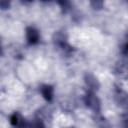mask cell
I'll return each mask as SVG.
<instances>
[{"mask_svg": "<svg viewBox=\"0 0 128 128\" xmlns=\"http://www.w3.org/2000/svg\"><path fill=\"white\" fill-rule=\"evenodd\" d=\"M84 102L86 104V106L91 109L93 112L95 113H98L100 112V109H101V103H100V100L98 99V97L92 92H88L85 97H84Z\"/></svg>", "mask_w": 128, "mask_h": 128, "instance_id": "6da1fadb", "label": "cell"}, {"mask_svg": "<svg viewBox=\"0 0 128 128\" xmlns=\"http://www.w3.org/2000/svg\"><path fill=\"white\" fill-rule=\"evenodd\" d=\"M114 98L118 106L125 110H128V93L121 89H116L114 93Z\"/></svg>", "mask_w": 128, "mask_h": 128, "instance_id": "7a4b0ae2", "label": "cell"}, {"mask_svg": "<svg viewBox=\"0 0 128 128\" xmlns=\"http://www.w3.org/2000/svg\"><path fill=\"white\" fill-rule=\"evenodd\" d=\"M84 79H85V83H86V85H87V87L89 88L90 91L94 92V91H97V90L99 89L100 83H99L98 79H97L93 74H91V73H86Z\"/></svg>", "mask_w": 128, "mask_h": 128, "instance_id": "3957f363", "label": "cell"}, {"mask_svg": "<svg viewBox=\"0 0 128 128\" xmlns=\"http://www.w3.org/2000/svg\"><path fill=\"white\" fill-rule=\"evenodd\" d=\"M26 39L28 41L29 44H36L39 42L40 39V35L37 29H35L34 27H27L26 28Z\"/></svg>", "mask_w": 128, "mask_h": 128, "instance_id": "277c9868", "label": "cell"}, {"mask_svg": "<svg viewBox=\"0 0 128 128\" xmlns=\"http://www.w3.org/2000/svg\"><path fill=\"white\" fill-rule=\"evenodd\" d=\"M10 122H11V124L13 125V126H26V125H28L26 122H25V119L23 118V116L20 114V113H18V112H15V113H13L12 115H11V117H10Z\"/></svg>", "mask_w": 128, "mask_h": 128, "instance_id": "5b68a950", "label": "cell"}, {"mask_svg": "<svg viewBox=\"0 0 128 128\" xmlns=\"http://www.w3.org/2000/svg\"><path fill=\"white\" fill-rule=\"evenodd\" d=\"M40 91H41V94L43 95V97L45 98V100L47 101H51L53 99V93H54V89L51 85H42L40 87Z\"/></svg>", "mask_w": 128, "mask_h": 128, "instance_id": "8992f818", "label": "cell"}, {"mask_svg": "<svg viewBox=\"0 0 128 128\" xmlns=\"http://www.w3.org/2000/svg\"><path fill=\"white\" fill-rule=\"evenodd\" d=\"M90 4L95 10H100L103 8L104 0H90Z\"/></svg>", "mask_w": 128, "mask_h": 128, "instance_id": "52a82bcc", "label": "cell"}, {"mask_svg": "<svg viewBox=\"0 0 128 128\" xmlns=\"http://www.w3.org/2000/svg\"><path fill=\"white\" fill-rule=\"evenodd\" d=\"M56 1L59 3V5H60L63 9H68L69 6H70L69 0H56Z\"/></svg>", "mask_w": 128, "mask_h": 128, "instance_id": "ba28073f", "label": "cell"}, {"mask_svg": "<svg viewBox=\"0 0 128 128\" xmlns=\"http://www.w3.org/2000/svg\"><path fill=\"white\" fill-rule=\"evenodd\" d=\"M0 5L2 10H6L10 7V0H0Z\"/></svg>", "mask_w": 128, "mask_h": 128, "instance_id": "9c48e42d", "label": "cell"}, {"mask_svg": "<svg viewBox=\"0 0 128 128\" xmlns=\"http://www.w3.org/2000/svg\"><path fill=\"white\" fill-rule=\"evenodd\" d=\"M123 125L125 127H128V113L123 116Z\"/></svg>", "mask_w": 128, "mask_h": 128, "instance_id": "30bf717a", "label": "cell"}, {"mask_svg": "<svg viewBox=\"0 0 128 128\" xmlns=\"http://www.w3.org/2000/svg\"><path fill=\"white\" fill-rule=\"evenodd\" d=\"M24 1H26V2H30V1H32V0H24Z\"/></svg>", "mask_w": 128, "mask_h": 128, "instance_id": "8fae6325", "label": "cell"}, {"mask_svg": "<svg viewBox=\"0 0 128 128\" xmlns=\"http://www.w3.org/2000/svg\"><path fill=\"white\" fill-rule=\"evenodd\" d=\"M126 2H127V3H128V0H126Z\"/></svg>", "mask_w": 128, "mask_h": 128, "instance_id": "7c38bea8", "label": "cell"}, {"mask_svg": "<svg viewBox=\"0 0 128 128\" xmlns=\"http://www.w3.org/2000/svg\"><path fill=\"white\" fill-rule=\"evenodd\" d=\"M127 37H128V34H127Z\"/></svg>", "mask_w": 128, "mask_h": 128, "instance_id": "4fadbf2b", "label": "cell"}]
</instances>
